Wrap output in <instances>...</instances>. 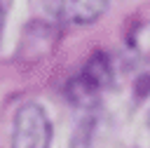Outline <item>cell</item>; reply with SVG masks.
Listing matches in <instances>:
<instances>
[{
    "mask_svg": "<svg viewBox=\"0 0 150 148\" xmlns=\"http://www.w3.org/2000/svg\"><path fill=\"white\" fill-rule=\"evenodd\" d=\"M52 122L40 103H23L14 115L12 148H49Z\"/></svg>",
    "mask_w": 150,
    "mask_h": 148,
    "instance_id": "6da1fadb",
    "label": "cell"
},
{
    "mask_svg": "<svg viewBox=\"0 0 150 148\" xmlns=\"http://www.w3.org/2000/svg\"><path fill=\"white\" fill-rule=\"evenodd\" d=\"M108 85H110V66H108V59L103 54H96V56L89 59V63L84 66L82 75L70 85V96L77 103H89Z\"/></svg>",
    "mask_w": 150,
    "mask_h": 148,
    "instance_id": "7a4b0ae2",
    "label": "cell"
},
{
    "mask_svg": "<svg viewBox=\"0 0 150 148\" xmlns=\"http://www.w3.org/2000/svg\"><path fill=\"white\" fill-rule=\"evenodd\" d=\"M110 0H42L45 9L66 23H91L108 9Z\"/></svg>",
    "mask_w": 150,
    "mask_h": 148,
    "instance_id": "3957f363",
    "label": "cell"
},
{
    "mask_svg": "<svg viewBox=\"0 0 150 148\" xmlns=\"http://www.w3.org/2000/svg\"><path fill=\"white\" fill-rule=\"evenodd\" d=\"M0 23H2V14H0Z\"/></svg>",
    "mask_w": 150,
    "mask_h": 148,
    "instance_id": "277c9868",
    "label": "cell"
}]
</instances>
